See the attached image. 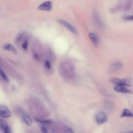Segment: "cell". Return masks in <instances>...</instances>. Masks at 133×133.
Listing matches in <instances>:
<instances>
[{
	"label": "cell",
	"mask_w": 133,
	"mask_h": 133,
	"mask_svg": "<svg viewBox=\"0 0 133 133\" xmlns=\"http://www.w3.org/2000/svg\"><path fill=\"white\" fill-rule=\"evenodd\" d=\"M123 63L120 61H116L113 62L110 66V70L112 71H115L118 70L123 66Z\"/></svg>",
	"instance_id": "obj_11"
},
{
	"label": "cell",
	"mask_w": 133,
	"mask_h": 133,
	"mask_svg": "<svg viewBox=\"0 0 133 133\" xmlns=\"http://www.w3.org/2000/svg\"><path fill=\"white\" fill-rule=\"evenodd\" d=\"M2 130L3 131V133H11V128L8 125Z\"/></svg>",
	"instance_id": "obj_21"
},
{
	"label": "cell",
	"mask_w": 133,
	"mask_h": 133,
	"mask_svg": "<svg viewBox=\"0 0 133 133\" xmlns=\"http://www.w3.org/2000/svg\"><path fill=\"white\" fill-rule=\"evenodd\" d=\"M108 120V117L105 113L102 111L98 112L95 116V121L97 124L101 125L105 123Z\"/></svg>",
	"instance_id": "obj_5"
},
{
	"label": "cell",
	"mask_w": 133,
	"mask_h": 133,
	"mask_svg": "<svg viewBox=\"0 0 133 133\" xmlns=\"http://www.w3.org/2000/svg\"><path fill=\"white\" fill-rule=\"evenodd\" d=\"M111 82L115 85H121L124 86H130L132 84L131 81L128 78H113L111 79Z\"/></svg>",
	"instance_id": "obj_3"
},
{
	"label": "cell",
	"mask_w": 133,
	"mask_h": 133,
	"mask_svg": "<svg viewBox=\"0 0 133 133\" xmlns=\"http://www.w3.org/2000/svg\"><path fill=\"white\" fill-rule=\"evenodd\" d=\"M132 2V0H127V2L124 8L125 11H128L130 9Z\"/></svg>",
	"instance_id": "obj_18"
},
{
	"label": "cell",
	"mask_w": 133,
	"mask_h": 133,
	"mask_svg": "<svg viewBox=\"0 0 133 133\" xmlns=\"http://www.w3.org/2000/svg\"><path fill=\"white\" fill-rule=\"evenodd\" d=\"M114 90L117 92L120 93H125V94H130L131 93V91L127 88L126 86H121V85H115L113 87Z\"/></svg>",
	"instance_id": "obj_9"
},
{
	"label": "cell",
	"mask_w": 133,
	"mask_h": 133,
	"mask_svg": "<svg viewBox=\"0 0 133 133\" xmlns=\"http://www.w3.org/2000/svg\"><path fill=\"white\" fill-rule=\"evenodd\" d=\"M21 117L22 121L27 125L30 126L32 124L33 121L31 117L25 112L23 111H21L20 112Z\"/></svg>",
	"instance_id": "obj_8"
},
{
	"label": "cell",
	"mask_w": 133,
	"mask_h": 133,
	"mask_svg": "<svg viewBox=\"0 0 133 133\" xmlns=\"http://www.w3.org/2000/svg\"><path fill=\"white\" fill-rule=\"evenodd\" d=\"M91 18L93 22L96 26L99 29H103L104 27L103 23L101 19V17L98 12L96 9L93 10L91 13Z\"/></svg>",
	"instance_id": "obj_2"
},
{
	"label": "cell",
	"mask_w": 133,
	"mask_h": 133,
	"mask_svg": "<svg viewBox=\"0 0 133 133\" xmlns=\"http://www.w3.org/2000/svg\"><path fill=\"white\" fill-rule=\"evenodd\" d=\"M123 19L126 21H133V15L124 16Z\"/></svg>",
	"instance_id": "obj_22"
},
{
	"label": "cell",
	"mask_w": 133,
	"mask_h": 133,
	"mask_svg": "<svg viewBox=\"0 0 133 133\" xmlns=\"http://www.w3.org/2000/svg\"><path fill=\"white\" fill-rule=\"evenodd\" d=\"M3 48L4 49L7 50V51H10L15 54H17V50L16 49V48L13 46L12 45H11L10 44H6L3 46Z\"/></svg>",
	"instance_id": "obj_12"
},
{
	"label": "cell",
	"mask_w": 133,
	"mask_h": 133,
	"mask_svg": "<svg viewBox=\"0 0 133 133\" xmlns=\"http://www.w3.org/2000/svg\"><path fill=\"white\" fill-rule=\"evenodd\" d=\"M128 133H133V132H128Z\"/></svg>",
	"instance_id": "obj_24"
},
{
	"label": "cell",
	"mask_w": 133,
	"mask_h": 133,
	"mask_svg": "<svg viewBox=\"0 0 133 133\" xmlns=\"http://www.w3.org/2000/svg\"><path fill=\"white\" fill-rule=\"evenodd\" d=\"M52 8V3L50 1L44 2L41 4L37 8L43 11H50Z\"/></svg>",
	"instance_id": "obj_7"
},
{
	"label": "cell",
	"mask_w": 133,
	"mask_h": 133,
	"mask_svg": "<svg viewBox=\"0 0 133 133\" xmlns=\"http://www.w3.org/2000/svg\"><path fill=\"white\" fill-rule=\"evenodd\" d=\"M44 65H45V67L46 69H48V70L50 69L51 68V63H50V62L49 60H45V61H44Z\"/></svg>",
	"instance_id": "obj_20"
},
{
	"label": "cell",
	"mask_w": 133,
	"mask_h": 133,
	"mask_svg": "<svg viewBox=\"0 0 133 133\" xmlns=\"http://www.w3.org/2000/svg\"><path fill=\"white\" fill-rule=\"evenodd\" d=\"M63 129L64 133H74L73 129L67 125H64Z\"/></svg>",
	"instance_id": "obj_15"
},
{
	"label": "cell",
	"mask_w": 133,
	"mask_h": 133,
	"mask_svg": "<svg viewBox=\"0 0 133 133\" xmlns=\"http://www.w3.org/2000/svg\"><path fill=\"white\" fill-rule=\"evenodd\" d=\"M11 112L9 109L4 105L0 106V115L4 118H9L11 116Z\"/></svg>",
	"instance_id": "obj_6"
},
{
	"label": "cell",
	"mask_w": 133,
	"mask_h": 133,
	"mask_svg": "<svg viewBox=\"0 0 133 133\" xmlns=\"http://www.w3.org/2000/svg\"><path fill=\"white\" fill-rule=\"evenodd\" d=\"M41 130L43 133H48L47 128L44 125H42L41 127Z\"/></svg>",
	"instance_id": "obj_23"
},
{
	"label": "cell",
	"mask_w": 133,
	"mask_h": 133,
	"mask_svg": "<svg viewBox=\"0 0 133 133\" xmlns=\"http://www.w3.org/2000/svg\"><path fill=\"white\" fill-rule=\"evenodd\" d=\"M28 38L26 37L25 39L24 40V41L21 43V47L22 49L24 50H26L28 47Z\"/></svg>",
	"instance_id": "obj_16"
},
{
	"label": "cell",
	"mask_w": 133,
	"mask_h": 133,
	"mask_svg": "<svg viewBox=\"0 0 133 133\" xmlns=\"http://www.w3.org/2000/svg\"><path fill=\"white\" fill-rule=\"evenodd\" d=\"M26 37V36H25V34H24V33H19L17 36L16 38V42L17 44L19 43H22L24 40L25 39V38Z\"/></svg>",
	"instance_id": "obj_14"
},
{
	"label": "cell",
	"mask_w": 133,
	"mask_h": 133,
	"mask_svg": "<svg viewBox=\"0 0 133 133\" xmlns=\"http://www.w3.org/2000/svg\"><path fill=\"white\" fill-rule=\"evenodd\" d=\"M121 117H133V113L128 109L125 108L123 110V112L121 114Z\"/></svg>",
	"instance_id": "obj_13"
},
{
	"label": "cell",
	"mask_w": 133,
	"mask_h": 133,
	"mask_svg": "<svg viewBox=\"0 0 133 133\" xmlns=\"http://www.w3.org/2000/svg\"><path fill=\"white\" fill-rule=\"evenodd\" d=\"M34 119L36 122H38L40 123H43V124H49L51 123V121L48 120V119H43L42 118H35Z\"/></svg>",
	"instance_id": "obj_17"
},
{
	"label": "cell",
	"mask_w": 133,
	"mask_h": 133,
	"mask_svg": "<svg viewBox=\"0 0 133 133\" xmlns=\"http://www.w3.org/2000/svg\"><path fill=\"white\" fill-rule=\"evenodd\" d=\"M60 75L66 78H71L74 75L73 64L68 61H63L60 64L59 68Z\"/></svg>",
	"instance_id": "obj_1"
},
{
	"label": "cell",
	"mask_w": 133,
	"mask_h": 133,
	"mask_svg": "<svg viewBox=\"0 0 133 133\" xmlns=\"http://www.w3.org/2000/svg\"><path fill=\"white\" fill-rule=\"evenodd\" d=\"M88 37L95 46H98L99 44V39L97 35L92 32H90L88 34Z\"/></svg>",
	"instance_id": "obj_10"
},
{
	"label": "cell",
	"mask_w": 133,
	"mask_h": 133,
	"mask_svg": "<svg viewBox=\"0 0 133 133\" xmlns=\"http://www.w3.org/2000/svg\"><path fill=\"white\" fill-rule=\"evenodd\" d=\"M58 22L60 24H61L62 25L64 26L65 28H66L68 30H69L72 33L75 34H78V31L76 30V29L74 26H73L71 23H70L69 22H68L67 21L63 20V19H58Z\"/></svg>",
	"instance_id": "obj_4"
},
{
	"label": "cell",
	"mask_w": 133,
	"mask_h": 133,
	"mask_svg": "<svg viewBox=\"0 0 133 133\" xmlns=\"http://www.w3.org/2000/svg\"><path fill=\"white\" fill-rule=\"evenodd\" d=\"M0 74H1V76L2 78L3 79L4 81H5L6 82H9V78H8V77H7V76L6 75V74L5 73V72H4L2 69L1 70V73H0Z\"/></svg>",
	"instance_id": "obj_19"
}]
</instances>
